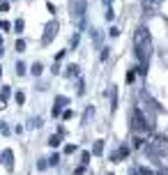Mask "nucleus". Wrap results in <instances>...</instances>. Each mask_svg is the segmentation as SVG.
I'll use <instances>...</instances> for the list:
<instances>
[{
	"instance_id": "obj_1",
	"label": "nucleus",
	"mask_w": 168,
	"mask_h": 175,
	"mask_svg": "<svg viewBox=\"0 0 168 175\" xmlns=\"http://www.w3.org/2000/svg\"><path fill=\"white\" fill-rule=\"evenodd\" d=\"M134 49H136V58H138V67L147 69V60H150V51H152V44L150 37H147V30L145 28H138L134 32Z\"/></svg>"
},
{
	"instance_id": "obj_2",
	"label": "nucleus",
	"mask_w": 168,
	"mask_h": 175,
	"mask_svg": "<svg viewBox=\"0 0 168 175\" xmlns=\"http://www.w3.org/2000/svg\"><path fill=\"white\" fill-rule=\"evenodd\" d=\"M131 129L134 131H147L150 129V124H147V120L143 118L141 108H134L131 111Z\"/></svg>"
},
{
	"instance_id": "obj_3",
	"label": "nucleus",
	"mask_w": 168,
	"mask_h": 175,
	"mask_svg": "<svg viewBox=\"0 0 168 175\" xmlns=\"http://www.w3.org/2000/svg\"><path fill=\"white\" fill-rule=\"evenodd\" d=\"M69 12L71 18L78 21V26H83V16H85V0H69Z\"/></svg>"
},
{
	"instance_id": "obj_4",
	"label": "nucleus",
	"mask_w": 168,
	"mask_h": 175,
	"mask_svg": "<svg viewBox=\"0 0 168 175\" xmlns=\"http://www.w3.org/2000/svg\"><path fill=\"white\" fill-rule=\"evenodd\" d=\"M55 32H58V23H55V21H51V23L46 26V30H44V37H42V44H51V39L55 37Z\"/></svg>"
},
{
	"instance_id": "obj_5",
	"label": "nucleus",
	"mask_w": 168,
	"mask_h": 175,
	"mask_svg": "<svg viewBox=\"0 0 168 175\" xmlns=\"http://www.w3.org/2000/svg\"><path fill=\"white\" fill-rule=\"evenodd\" d=\"M0 161H2V166L7 168V171H14V152H12V150H2Z\"/></svg>"
},
{
	"instance_id": "obj_6",
	"label": "nucleus",
	"mask_w": 168,
	"mask_h": 175,
	"mask_svg": "<svg viewBox=\"0 0 168 175\" xmlns=\"http://www.w3.org/2000/svg\"><path fill=\"white\" fill-rule=\"evenodd\" d=\"M65 104H69V99H67V97H55V106H53V111H51V113H53V118H58V115L62 113L60 108Z\"/></svg>"
},
{
	"instance_id": "obj_7",
	"label": "nucleus",
	"mask_w": 168,
	"mask_h": 175,
	"mask_svg": "<svg viewBox=\"0 0 168 175\" xmlns=\"http://www.w3.org/2000/svg\"><path fill=\"white\" fill-rule=\"evenodd\" d=\"M127 154H129V145H122V148L117 150V152H115V154H113L111 159H113V161H120V159H124Z\"/></svg>"
},
{
	"instance_id": "obj_8",
	"label": "nucleus",
	"mask_w": 168,
	"mask_h": 175,
	"mask_svg": "<svg viewBox=\"0 0 168 175\" xmlns=\"http://www.w3.org/2000/svg\"><path fill=\"white\" fill-rule=\"evenodd\" d=\"M65 76H67V79L78 76V65H69V67H67V71H65Z\"/></svg>"
},
{
	"instance_id": "obj_9",
	"label": "nucleus",
	"mask_w": 168,
	"mask_h": 175,
	"mask_svg": "<svg viewBox=\"0 0 168 175\" xmlns=\"http://www.w3.org/2000/svg\"><path fill=\"white\" fill-rule=\"evenodd\" d=\"M104 152V140H95V148H92V154H101Z\"/></svg>"
},
{
	"instance_id": "obj_10",
	"label": "nucleus",
	"mask_w": 168,
	"mask_h": 175,
	"mask_svg": "<svg viewBox=\"0 0 168 175\" xmlns=\"http://www.w3.org/2000/svg\"><path fill=\"white\" fill-rule=\"evenodd\" d=\"M60 134H53V136H51V138H48V145H51V148H58V145H60Z\"/></svg>"
},
{
	"instance_id": "obj_11",
	"label": "nucleus",
	"mask_w": 168,
	"mask_h": 175,
	"mask_svg": "<svg viewBox=\"0 0 168 175\" xmlns=\"http://www.w3.org/2000/svg\"><path fill=\"white\" fill-rule=\"evenodd\" d=\"M32 74H35V76H39V74H42V71H44V67H42V62H35V65H32Z\"/></svg>"
},
{
	"instance_id": "obj_12",
	"label": "nucleus",
	"mask_w": 168,
	"mask_h": 175,
	"mask_svg": "<svg viewBox=\"0 0 168 175\" xmlns=\"http://www.w3.org/2000/svg\"><path fill=\"white\" fill-rule=\"evenodd\" d=\"M23 28H26V23H23V18H18L16 23H14V30H16V32H23Z\"/></svg>"
},
{
	"instance_id": "obj_13",
	"label": "nucleus",
	"mask_w": 168,
	"mask_h": 175,
	"mask_svg": "<svg viewBox=\"0 0 168 175\" xmlns=\"http://www.w3.org/2000/svg\"><path fill=\"white\" fill-rule=\"evenodd\" d=\"M92 115H95V108H92V106H88V111H85V115H83V122H88Z\"/></svg>"
},
{
	"instance_id": "obj_14",
	"label": "nucleus",
	"mask_w": 168,
	"mask_h": 175,
	"mask_svg": "<svg viewBox=\"0 0 168 175\" xmlns=\"http://www.w3.org/2000/svg\"><path fill=\"white\" fill-rule=\"evenodd\" d=\"M16 74H18V76L26 74V65H23V62H16Z\"/></svg>"
},
{
	"instance_id": "obj_15",
	"label": "nucleus",
	"mask_w": 168,
	"mask_h": 175,
	"mask_svg": "<svg viewBox=\"0 0 168 175\" xmlns=\"http://www.w3.org/2000/svg\"><path fill=\"white\" fill-rule=\"evenodd\" d=\"M92 39H95V44H101V32L99 30H92Z\"/></svg>"
},
{
	"instance_id": "obj_16",
	"label": "nucleus",
	"mask_w": 168,
	"mask_h": 175,
	"mask_svg": "<svg viewBox=\"0 0 168 175\" xmlns=\"http://www.w3.org/2000/svg\"><path fill=\"white\" fill-rule=\"evenodd\" d=\"M46 166H48V159H39V161H37V168H39V171H44Z\"/></svg>"
},
{
	"instance_id": "obj_17",
	"label": "nucleus",
	"mask_w": 168,
	"mask_h": 175,
	"mask_svg": "<svg viewBox=\"0 0 168 175\" xmlns=\"http://www.w3.org/2000/svg\"><path fill=\"white\" fill-rule=\"evenodd\" d=\"M58 161H60V154H58V152H55V154H51V159H48V164H51V166H55Z\"/></svg>"
},
{
	"instance_id": "obj_18",
	"label": "nucleus",
	"mask_w": 168,
	"mask_h": 175,
	"mask_svg": "<svg viewBox=\"0 0 168 175\" xmlns=\"http://www.w3.org/2000/svg\"><path fill=\"white\" fill-rule=\"evenodd\" d=\"M14 99H16V104H23V101H26V95H23V92H16Z\"/></svg>"
},
{
	"instance_id": "obj_19",
	"label": "nucleus",
	"mask_w": 168,
	"mask_h": 175,
	"mask_svg": "<svg viewBox=\"0 0 168 175\" xmlns=\"http://www.w3.org/2000/svg\"><path fill=\"white\" fill-rule=\"evenodd\" d=\"M115 18V12H113V7H108L106 9V21H113Z\"/></svg>"
},
{
	"instance_id": "obj_20",
	"label": "nucleus",
	"mask_w": 168,
	"mask_h": 175,
	"mask_svg": "<svg viewBox=\"0 0 168 175\" xmlns=\"http://www.w3.org/2000/svg\"><path fill=\"white\" fill-rule=\"evenodd\" d=\"M143 145H145V140L136 136V138H134V148H143Z\"/></svg>"
},
{
	"instance_id": "obj_21",
	"label": "nucleus",
	"mask_w": 168,
	"mask_h": 175,
	"mask_svg": "<svg viewBox=\"0 0 168 175\" xmlns=\"http://www.w3.org/2000/svg\"><path fill=\"white\" fill-rule=\"evenodd\" d=\"M81 164L85 166V164H90V152H83V157H81Z\"/></svg>"
},
{
	"instance_id": "obj_22",
	"label": "nucleus",
	"mask_w": 168,
	"mask_h": 175,
	"mask_svg": "<svg viewBox=\"0 0 168 175\" xmlns=\"http://www.w3.org/2000/svg\"><path fill=\"white\" fill-rule=\"evenodd\" d=\"M78 39H81L78 35H74V37H71V42H69V44H71V49H76V46H78Z\"/></svg>"
},
{
	"instance_id": "obj_23",
	"label": "nucleus",
	"mask_w": 168,
	"mask_h": 175,
	"mask_svg": "<svg viewBox=\"0 0 168 175\" xmlns=\"http://www.w3.org/2000/svg\"><path fill=\"white\" fill-rule=\"evenodd\" d=\"M26 49V42L23 39H16V51H23Z\"/></svg>"
},
{
	"instance_id": "obj_24",
	"label": "nucleus",
	"mask_w": 168,
	"mask_h": 175,
	"mask_svg": "<svg viewBox=\"0 0 168 175\" xmlns=\"http://www.w3.org/2000/svg\"><path fill=\"white\" fill-rule=\"evenodd\" d=\"M134 79H136V71H127V83H131Z\"/></svg>"
},
{
	"instance_id": "obj_25",
	"label": "nucleus",
	"mask_w": 168,
	"mask_h": 175,
	"mask_svg": "<svg viewBox=\"0 0 168 175\" xmlns=\"http://www.w3.org/2000/svg\"><path fill=\"white\" fill-rule=\"evenodd\" d=\"M83 173H85V166H83V164H81V166L76 168V171H74V175H83Z\"/></svg>"
},
{
	"instance_id": "obj_26",
	"label": "nucleus",
	"mask_w": 168,
	"mask_h": 175,
	"mask_svg": "<svg viewBox=\"0 0 168 175\" xmlns=\"http://www.w3.org/2000/svg\"><path fill=\"white\" fill-rule=\"evenodd\" d=\"M138 173H141V175H154L150 168H138Z\"/></svg>"
},
{
	"instance_id": "obj_27",
	"label": "nucleus",
	"mask_w": 168,
	"mask_h": 175,
	"mask_svg": "<svg viewBox=\"0 0 168 175\" xmlns=\"http://www.w3.org/2000/svg\"><path fill=\"white\" fill-rule=\"evenodd\" d=\"M101 60H104V62L108 60V49H101Z\"/></svg>"
},
{
	"instance_id": "obj_28",
	"label": "nucleus",
	"mask_w": 168,
	"mask_h": 175,
	"mask_svg": "<svg viewBox=\"0 0 168 175\" xmlns=\"http://www.w3.org/2000/svg\"><path fill=\"white\" fill-rule=\"evenodd\" d=\"M74 150H76V145H67V148H65V154H71Z\"/></svg>"
},
{
	"instance_id": "obj_29",
	"label": "nucleus",
	"mask_w": 168,
	"mask_h": 175,
	"mask_svg": "<svg viewBox=\"0 0 168 175\" xmlns=\"http://www.w3.org/2000/svg\"><path fill=\"white\" fill-rule=\"evenodd\" d=\"M5 108V97H0V111Z\"/></svg>"
},
{
	"instance_id": "obj_30",
	"label": "nucleus",
	"mask_w": 168,
	"mask_h": 175,
	"mask_svg": "<svg viewBox=\"0 0 168 175\" xmlns=\"http://www.w3.org/2000/svg\"><path fill=\"white\" fill-rule=\"evenodd\" d=\"M159 175H168V171H159Z\"/></svg>"
},
{
	"instance_id": "obj_31",
	"label": "nucleus",
	"mask_w": 168,
	"mask_h": 175,
	"mask_svg": "<svg viewBox=\"0 0 168 175\" xmlns=\"http://www.w3.org/2000/svg\"><path fill=\"white\" fill-rule=\"evenodd\" d=\"M150 2H152V5H157V2H161V0H150Z\"/></svg>"
},
{
	"instance_id": "obj_32",
	"label": "nucleus",
	"mask_w": 168,
	"mask_h": 175,
	"mask_svg": "<svg viewBox=\"0 0 168 175\" xmlns=\"http://www.w3.org/2000/svg\"><path fill=\"white\" fill-rule=\"evenodd\" d=\"M104 2H106V5H111V2H113V0H104Z\"/></svg>"
},
{
	"instance_id": "obj_33",
	"label": "nucleus",
	"mask_w": 168,
	"mask_h": 175,
	"mask_svg": "<svg viewBox=\"0 0 168 175\" xmlns=\"http://www.w3.org/2000/svg\"><path fill=\"white\" fill-rule=\"evenodd\" d=\"M0 49H2V37H0Z\"/></svg>"
},
{
	"instance_id": "obj_34",
	"label": "nucleus",
	"mask_w": 168,
	"mask_h": 175,
	"mask_svg": "<svg viewBox=\"0 0 168 175\" xmlns=\"http://www.w3.org/2000/svg\"><path fill=\"white\" fill-rule=\"evenodd\" d=\"M0 74H2V67H0Z\"/></svg>"
},
{
	"instance_id": "obj_35",
	"label": "nucleus",
	"mask_w": 168,
	"mask_h": 175,
	"mask_svg": "<svg viewBox=\"0 0 168 175\" xmlns=\"http://www.w3.org/2000/svg\"><path fill=\"white\" fill-rule=\"evenodd\" d=\"M0 28H2V23H0Z\"/></svg>"
},
{
	"instance_id": "obj_36",
	"label": "nucleus",
	"mask_w": 168,
	"mask_h": 175,
	"mask_svg": "<svg viewBox=\"0 0 168 175\" xmlns=\"http://www.w3.org/2000/svg\"><path fill=\"white\" fill-rule=\"evenodd\" d=\"M111 175H113V173H111Z\"/></svg>"
}]
</instances>
